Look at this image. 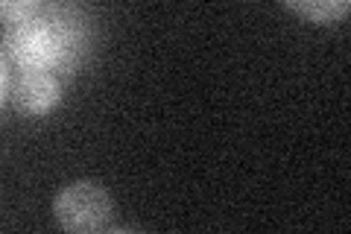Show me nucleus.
<instances>
[{
  "mask_svg": "<svg viewBox=\"0 0 351 234\" xmlns=\"http://www.w3.org/2000/svg\"><path fill=\"white\" fill-rule=\"evenodd\" d=\"M9 97H12L15 108L27 111V115H50L62 103V80L44 71L12 73Z\"/></svg>",
  "mask_w": 351,
  "mask_h": 234,
  "instance_id": "3",
  "label": "nucleus"
},
{
  "mask_svg": "<svg viewBox=\"0 0 351 234\" xmlns=\"http://www.w3.org/2000/svg\"><path fill=\"white\" fill-rule=\"evenodd\" d=\"M53 214L64 231H106L112 220V196L100 182H73L62 187Z\"/></svg>",
  "mask_w": 351,
  "mask_h": 234,
  "instance_id": "2",
  "label": "nucleus"
},
{
  "mask_svg": "<svg viewBox=\"0 0 351 234\" xmlns=\"http://www.w3.org/2000/svg\"><path fill=\"white\" fill-rule=\"evenodd\" d=\"M284 6L311 24H337L348 12V0H284Z\"/></svg>",
  "mask_w": 351,
  "mask_h": 234,
  "instance_id": "4",
  "label": "nucleus"
},
{
  "mask_svg": "<svg viewBox=\"0 0 351 234\" xmlns=\"http://www.w3.org/2000/svg\"><path fill=\"white\" fill-rule=\"evenodd\" d=\"M94 47V27L80 0H44L29 15L3 27V50L12 73L44 71L73 80Z\"/></svg>",
  "mask_w": 351,
  "mask_h": 234,
  "instance_id": "1",
  "label": "nucleus"
},
{
  "mask_svg": "<svg viewBox=\"0 0 351 234\" xmlns=\"http://www.w3.org/2000/svg\"><path fill=\"white\" fill-rule=\"evenodd\" d=\"M44 0H0V24H12V21L29 15L32 9H38Z\"/></svg>",
  "mask_w": 351,
  "mask_h": 234,
  "instance_id": "5",
  "label": "nucleus"
},
{
  "mask_svg": "<svg viewBox=\"0 0 351 234\" xmlns=\"http://www.w3.org/2000/svg\"><path fill=\"white\" fill-rule=\"evenodd\" d=\"M9 85H12V68H9L3 50H0V108L9 100Z\"/></svg>",
  "mask_w": 351,
  "mask_h": 234,
  "instance_id": "6",
  "label": "nucleus"
}]
</instances>
